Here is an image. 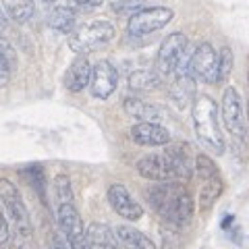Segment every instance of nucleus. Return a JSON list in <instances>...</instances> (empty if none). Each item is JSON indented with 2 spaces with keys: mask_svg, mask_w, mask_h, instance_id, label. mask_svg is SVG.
I'll return each mask as SVG.
<instances>
[{
  "mask_svg": "<svg viewBox=\"0 0 249 249\" xmlns=\"http://www.w3.org/2000/svg\"><path fill=\"white\" fill-rule=\"evenodd\" d=\"M247 77H249V75H247Z\"/></svg>",
  "mask_w": 249,
  "mask_h": 249,
  "instance_id": "obj_36",
  "label": "nucleus"
},
{
  "mask_svg": "<svg viewBox=\"0 0 249 249\" xmlns=\"http://www.w3.org/2000/svg\"><path fill=\"white\" fill-rule=\"evenodd\" d=\"M0 54L6 56V60L11 62V67L15 65V50H13V46L9 44V40H4L2 36H0Z\"/></svg>",
  "mask_w": 249,
  "mask_h": 249,
  "instance_id": "obj_28",
  "label": "nucleus"
},
{
  "mask_svg": "<svg viewBox=\"0 0 249 249\" xmlns=\"http://www.w3.org/2000/svg\"><path fill=\"white\" fill-rule=\"evenodd\" d=\"M104 0H71L73 6H79V9H96V6H100Z\"/></svg>",
  "mask_w": 249,
  "mask_h": 249,
  "instance_id": "obj_30",
  "label": "nucleus"
},
{
  "mask_svg": "<svg viewBox=\"0 0 249 249\" xmlns=\"http://www.w3.org/2000/svg\"><path fill=\"white\" fill-rule=\"evenodd\" d=\"M50 249H56V247H54V245H50Z\"/></svg>",
  "mask_w": 249,
  "mask_h": 249,
  "instance_id": "obj_35",
  "label": "nucleus"
},
{
  "mask_svg": "<svg viewBox=\"0 0 249 249\" xmlns=\"http://www.w3.org/2000/svg\"><path fill=\"white\" fill-rule=\"evenodd\" d=\"M114 232H116V237H119L121 245L124 249H156L154 241L150 237L143 235L142 231L127 227V224H121V227H116Z\"/></svg>",
  "mask_w": 249,
  "mask_h": 249,
  "instance_id": "obj_18",
  "label": "nucleus"
},
{
  "mask_svg": "<svg viewBox=\"0 0 249 249\" xmlns=\"http://www.w3.org/2000/svg\"><path fill=\"white\" fill-rule=\"evenodd\" d=\"M119 83V73L110 60H98L93 65L91 73V93L100 100H106L112 96V91L116 89Z\"/></svg>",
  "mask_w": 249,
  "mask_h": 249,
  "instance_id": "obj_12",
  "label": "nucleus"
},
{
  "mask_svg": "<svg viewBox=\"0 0 249 249\" xmlns=\"http://www.w3.org/2000/svg\"><path fill=\"white\" fill-rule=\"evenodd\" d=\"M168 96L178 108L189 106L191 102H196V79H193L189 73L177 75L173 85H170V89H168Z\"/></svg>",
  "mask_w": 249,
  "mask_h": 249,
  "instance_id": "obj_16",
  "label": "nucleus"
},
{
  "mask_svg": "<svg viewBox=\"0 0 249 249\" xmlns=\"http://www.w3.org/2000/svg\"><path fill=\"white\" fill-rule=\"evenodd\" d=\"M196 162H191L189 147L185 143L168 145L160 154H147L137 162V173L156 183H178L191 178Z\"/></svg>",
  "mask_w": 249,
  "mask_h": 249,
  "instance_id": "obj_1",
  "label": "nucleus"
},
{
  "mask_svg": "<svg viewBox=\"0 0 249 249\" xmlns=\"http://www.w3.org/2000/svg\"><path fill=\"white\" fill-rule=\"evenodd\" d=\"M160 81H162V77L156 71H147V69H139V71L129 75V88L139 93L156 89L160 85Z\"/></svg>",
  "mask_w": 249,
  "mask_h": 249,
  "instance_id": "obj_19",
  "label": "nucleus"
},
{
  "mask_svg": "<svg viewBox=\"0 0 249 249\" xmlns=\"http://www.w3.org/2000/svg\"><path fill=\"white\" fill-rule=\"evenodd\" d=\"M6 25V15L2 11V6H0V27H4Z\"/></svg>",
  "mask_w": 249,
  "mask_h": 249,
  "instance_id": "obj_31",
  "label": "nucleus"
},
{
  "mask_svg": "<svg viewBox=\"0 0 249 249\" xmlns=\"http://www.w3.org/2000/svg\"><path fill=\"white\" fill-rule=\"evenodd\" d=\"M124 112L133 119H139V123H158L160 121V110L150 102H145L142 98H124L123 102Z\"/></svg>",
  "mask_w": 249,
  "mask_h": 249,
  "instance_id": "obj_17",
  "label": "nucleus"
},
{
  "mask_svg": "<svg viewBox=\"0 0 249 249\" xmlns=\"http://www.w3.org/2000/svg\"><path fill=\"white\" fill-rule=\"evenodd\" d=\"M247 119H249V100H247Z\"/></svg>",
  "mask_w": 249,
  "mask_h": 249,
  "instance_id": "obj_33",
  "label": "nucleus"
},
{
  "mask_svg": "<svg viewBox=\"0 0 249 249\" xmlns=\"http://www.w3.org/2000/svg\"><path fill=\"white\" fill-rule=\"evenodd\" d=\"M241 247H243V249H249V237H245L243 241H241Z\"/></svg>",
  "mask_w": 249,
  "mask_h": 249,
  "instance_id": "obj_32",
  "label": "nucleus"
},
{
  "mask_svg": "<svg viewBox=\"0 0 249 249\" xmlns=\"http://www.w3.org/2000/svg\"><path fill=\"white\" fill-rule=\"evenodd\" d=\"M114 27L108 21H91L85 25L77 27L71 36H69V48L77 54H89L100 46L108 44L114 37Z\"/></svg>",
  "mask_w": 249,
  "mask_h": 249,
  "instance_id": "obj_4",
  "label": "nucleus"
},
{
  "mask_svg": "<svg viewBox=\"0 0 249 249\" xmlns=\"http://www.w3.org/2000/svg\"><path fill=\"white\" fill-rule=\"evenodd\" d=\"M196 175L199 177V181H208V178L220 177L218 175V168L212 162V158H208L206 154H199L196 158Z\"/></svg>",
  "mask_w": 249,
  "mask_h": 249,
  "instance_id": "obj_23",
  "label": "nucleus"
},
{
  "mask_svg": "<svg viewBox=\"0 0 249 249\" xmlns=\"http://www.w3.org/2000/svg\"><path fill=\"white\" fill-rule=\"evenodd\" d=\"M54 191H56V197H58V206L73 204V189L67 175H58L54 178Z\"/></svg>",
  "mask_w": 249,
  "mask_h": 249,
  "instance_id": "obj_25",
  "label": "nucleus"
},
{
  "mask_svg": "<svg viewBox=\"0 0 249 249\" xmlns=\"http://www.w3.org/2000/svg\"><path fill=\"white\" fill-rule=\"evenodd\" d=\"M193 116V129L201 143L212 154L220 156L224 154V135L220 131V123H218V106L210 96H197L191 108Z\"/></svg>",
  "mask_w": 249,
  "mask_h": 249,
  "instance_id": "obj_3",
  "label": "nucleus"
},
{
  "mask_svg": "<svg viewBox=\"0 0 249 249\" xmlns=\"http://www.w3.org/2000/svg\"><path fill=\"white\" fill-rule=\"evenodd\" d=\"M232 65H235V56H232L231 48H222L218 54V83H224L229 79V75L232 71Z\"/></svg>",
  "mask_w": 249,
  "mask_h": 249,
  "instance_id": "obj_24",
  "label": "nucleus"
},
{
  "mask_svg": "<svg viewBox=\"0 0 249 249\" xmlns=\"http://www.w3.org/2000/svg\"><path fill=\"white\" fill-rule=\"evenodd\" d=\"M9 241V222H6V216L2 212V204H0V245H4Z\"/></svg>",
  "mask_w": 249,
  "mask_h": 249,
  "instance_id": "obj_29",
  "label": "nucleus"
},
{
  "mask_svg": "<svg viewBox=\"0 0 249 249\" xmlns=\"http://www.w3.org/2000/svg\"><path fill=\"white\" fill-rule=\"evenodd\" d=\"M142 6H143V0H116V2H114V11L123 13V15L131 13V17H133L135 13L142 11Z\"/></svg>",
  "mask_w": 249,
  "mask_h": 249,
  "instance_id": "obj_26",
  "label": "nucleus"
},
{
  "mask_svg": "<svg viewBox=\"0 0 249 249\" xmlns=\"http://www.w3.org/2000/svg\"><path fill=\"white\" fill-rule=\"evenodd\" d=\"M222 193V181L220 177L208 178V181H201V189H199V208L201 210H210L214 206V201L218 199V196Z\"/></svg>",
  "mask_w": 249,
  "mask_h": 249,
  "instance_id": "obj_21",
  "label": "nucleus"
},
{
  "mask_svg": "<svg viewBox=\"0 0 249 249\" xmlns=\"http://www.w3.org/2000/svg\"><path fill=\"white\" fill-rule=\"evenodd\" d=\"M56 220H58L60 235L65 237L69 243L75 245L77 249H88V231L83 227V220H81L79 212H77L75 204L58 206Z\"/></svg>",
  "mask_w": 249,
  "mask_h": 249,
  "instance_id": "obj_9",
  "label": "nucleus"
},
{
  "mask_svg": "<svg viewBox=\"0 0 249 249\" xmlns=\"http://www.w3.org/2000/svg\"><path fill=\"white\" fill-rule=\"evenodd\" d=\"M46 2H54V0H46Z\"/></svg>",
  "mask_w": 249,
  "mask_h": 249,
  "instance_id": "obj_34",
  "label": "nucleus"
},
{
  "mask_svg": "<svg viewBox=\"0 0 249 249\" xmlns=\"http://www.w3.org/2000/svg\"><path fill=\"white\" fill-rule=\"evenodd\" d=\"M91 73H93V67L89 65V60L85 56H79L71 62L69 71L65 75V85L69 91L73 93H79L85 89V85L91 83Z\"/></svg>",
  "mask_w": 249,
  "mask_h": 249,
  "instance_id": "obj_14",
  "label": "nucleus"
},
{
  "mask_svg": "<svg viewBox=\"0 0 249 249\" xmlns=\"http://www.w3.org/2000/svg\"><path fill=\"white\" fill-rule=\"evenodd\" d=\"M108 201L116 214L124 220H139L143 216V208L133 199L129 189L121 183H114L108 187Z\"/></svg>",
  "mask_w": 249,
  "mask_h": 249,
  "instance_id": "obj_11",
  "label": "nucleus"
},
{
  "mask_svg": "<svg viewBox=\"0 0 249 249\" xmlns=\"http://www.w3.org/2000/svg\"><path fill=\"white\" fill-rule=\"evenodd\" d=\"M11 81V62L6 60V56L0 54V88H4Z\"/></svg>",
  "mask_w": 249,
  "mask_h": 249,
  "instance_id": "obj_27",
  "label": "nucleus"
},
{
  "mask_svg": "<svg viewBox=\"0 0 249 249\" xmlns=\"http://www.w3.org/2000/svg\"><path fill=\"white\" fill-rule=\"evenodd\" d=\"M150 206L175 229L189 224L193 218V199L181 183H158L147 189Z\"/></svg>",
  "mask_w": 249,
  "mask_h": 249,
  "instance_id": "obj_2",
  "label": "nucleus"
},
{
  "mask_svg": "<svg viewBox=\"0 0 249 249\" xmlns=\"http://www.w3.org/2000/svg\"><path fill=\"white\" fill-rule=\"evenodd\" d=\"M131 137L137 145L156 147V145H166L170 143V133L158 123H137L131 129Z\"/></svg>",
  "mask_w": 249,
  "mask_h": 249,
  "instance_id": "obj_13",
  "label": "nucleus"
},
{
  "mask_svg": "<svg viewBox=\"0 0 249 249\" xmlns=\"http://www.w3.org/2000/svg\"><path fill=\"white\" fill-rule=\"evenodd\" d=\"M75 11L69 9V6H56L50 15H48V25L56 31H62V34H73L75 27Z\"/></svg>",
  "mask_w": 249,
  "mask_h": 249,
  "instance_id": "obj_20",
  "label": "nucleus"
},
{
  "mask_svg": "<svg viewBox=\"0 0 249 249\" xmlns=\"http://www.w3.org/2000/svg\"><path fill=\"white\" fill-rule=\"evenodd\" d=\"M187 52V37L181 31L170 34L164 42H162L158 54H156V62H154V71L160 77H168L177 73L178 65L183 62Z\"/></svg>",
  "mask_w": 249,
  "mask_h": 249,
  "instance_id": "obj_5",
  "label": "nucleus"
},
{
  "mask_svg": "<svg viewBox=\"0 0 249 249\" xmlns=\"http://www.w3.org/2000/svg\"><path fill=\"white\" fill-rule=\"evenodd\" d=\"M220 112H222V121H224V127L229 129V133L232 137L241 139V142H245L247 131H245V119H243V104H241L239 91L235 88L224 89Z\"/></svg>",
  "mask_w": 249,
  "mask_h": 249,
  "instance_id": "obj_10",
  "label": "nucleus"
},
{
  "mask_svg": "<svg viewBox=\"0 0 249 249\" xmlns=\"http://www.w3.org/2000/svg\"><path fill=\"white\" fill-rule=\"evenodd\" d=\"M4 11L17 23H25L34 15V0H2Z\"/></svg>",
  "mask_w": 249,
  "mask_h": 249,
  "instance_id": "obj_22",
  "label": "nucleus"
},
{
  "mask_svg": "<svg viewBox=\"0 0 249 249\" xmlns=\"http://www.w3.org/2000/svg\"><path fill=\"white\" fill-rule=\"evenodd\" d=\"M88 249H124L121 245L116 232H112L110 227L100 222L89 224L88 229Z\"/></svg>",
  "mask_w": 249,
  "mask_h": 249,
  "instance_id": "obj_15",
  "label": "nucleus"
},
{
  "mask_svg": "<svg viewBox=\"0 0 249 249\" xmlns=\"http://www.w3.org/2000/svg\"><path fill=\"white\" fill-rule=\"evenodd\" d=\"M175 13L168 6H150V9H142L139 13H135L133 17H129V25L127 31L131 36H147L152 31H158L162 27H166L170 21H173Z\"/></svg>",
  "mask_w": 249,
  "mask_h": 249,
  "instance_id": "obj_7",
  "label": "nucleus"
},
{
  "mask_svg": "<svg viewBox=\"0 0 249 249\" xmlns=\"http://www.w3.org/2000/svg\"><path fill=\"white\" fill-rule=\"evenodd\" d=\"M189 75L204 83H218V52L212 44L201 42L189 56Z\"/></svg>",
  "mask_w": 249,
  "mask_h": 249,
  "instance_id": "obj_8",
  "label": "nucleus"
},
{
  "mask_svg": "<svg viewBox=\"0 0 249 249\" xmlns=\"http://www.w3.org/2000/svg\"><path fill=\"white\" fill-rule=\"evenodd\" d=\"M0 201H2L4 210L9 212L11 220L15 222V227L21 235L29 237L31 235V220H29V212L25 208L19 189L15 187L9 178H0Z\"/></svg>",
  "mask_w": 249,
  "mask_h": 249,
  "instance_id": "obj_6",
  "label": "nucleus"
}]
</instances>
